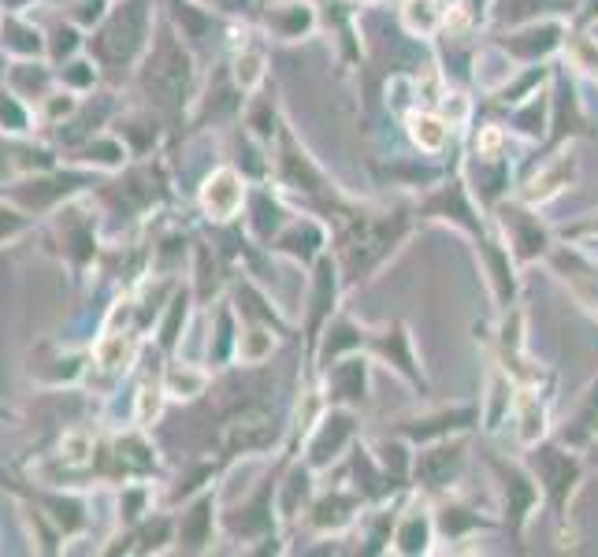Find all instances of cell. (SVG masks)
I'll list each match as a JSON object with an SVG mask.
<instances>
[{
	"instance_id": "cell-1",
	"label": "cell",
	"mask_w": 598,
	"mask_h": 557,
	"mask_svg": "<svg viewBox=\"0 0 598 557\" xmlns=\"http://www.w3.org/2000/svg\"><path fill=\"white\" fill-rule=\"evenodd\" d=\"M409 231V216L394 212V216H364L350 212L338 220V268H342V283L357 286L376 272L379 264L398 249V242Z\"/></svg>"
},
{
	"instance_id": "cell-2",
	"label": "cell",
	"mask_w": 598,
	"mask_h": 557,
	"mask_svg": "<svg viewBox=\"0 0 598 557\" xmlns=\"http://www.w3.org/2000/svg\"><path fill=\"white\" fill-rule=\"evenodd\" d=\"M142 86L168 112H179L182 104L190 101V93H194V64H190V52L182 49V41L171 30H164L156 38L153 56L145 64Z\"/></svg>"
},
{
	"instance_id": "cell-3",
	"label": "cell",
	"mask_w": 598,
	"mask_h": 557,
	"mask_svg": "<svg viewBox=\"0 0 598 557\" xmlns=\"http://www.w3.org/2000/svg\"><path fill=\"white\" fill-rule=\"evenodd\" d=\"M149 0H127L119 4V12L104 23V30L93 38V52L104 64H130L145 45L149 34Z\"/></svg>"
},
{
	"instance_id": "cell-4",
	"label": "cell",
	"mask_w": 598,
	"mask_h": 557,
	"mask_svg": "<svg viewBox=\"0 0 598 557\" xmlns=\"http://www.w3.org/2000/svg\"><path fill=\"white\" fill-rule=\"evenodd\" d=\"M580 461L572 454H565L561 446H539L535 442V457H532V476L539 480V491L546 494V502L554 506V513H565L572 491L580 483Z\"/></svg>"
},
{
	"instance_id": "cell-5",
	"label": "cell",
	"mask_w": 598,
	"mask_h": 557,
	"mask_svg": "<svg viewBox=\"0 0 598 557\" xmlns=\"http://www.w3.org/2000/svg\"><path fill=\"white\" fill-rule=\"evenodd\" d=\"M468 461V442L465 439H435L431 446H424L413 461V476L424 491H442L457 483V476L465 472Z\"/></svg>"
},
{
	"instance_id": "cell-6",
	"label": "cell",
	"mask_w": 598,
	"mask_h": 557,
	"mask_svg": "<svg viewBox=\"0 0 598 557\" xmlns=\"http://www.w3.org/2000/svg\"><path fill=\"white\" fill-rule=\"evenodd\" d=\"M353 435H357V420H353V413L346 405H335L331 413H324L309 435V450H305L309 454L305 457L309 468H327L331 461H338L342 450L353 446Z\"/></svg>"
},
{
	"instance_id": "cell-7",
	"label": "cell",
	"mask_w": 598,
	"mask_h": 557,
	"mask_svg": "<svg viewBox=\"0 0 598 557\" xmlns=\"http://www.w3.org/2000/svg\"><path fill=\"white\" fill-rule=\"evenodd\" d=\"M275 439H279V420H275V413L257 409V405L242 409L231 424H223L220 435L227 454H257V450H268Z\"/></svg>"
},
{
	"instance_id": "cell-8",
	"label": "cell",
	"mask_w": 598,
	"mask_h": 557,
	"mask_svg": "<svg viewBox=\"0 0 598 557\" xmlns=\"http://www.w3.org/2000/svg\"><path fill=\"white\" fill-rule=\"evenodd\" d=\"M275 164H279V182L283 186L301 190V194H327L324 171L316 168V160L294 142L290 130H279V156H275Z\"/></svg>"
},
{
	"instance_id": "cell-9",
	"label": "cell",
	"mask_w": 598,
	"mask_h": 557,
	"mask_svg": "<svg viewBox=\"0 0 598 557\" xmlns=\"http://www.w3.org/2000/svg\"><path fill=\"white\" fill-rule=\"evenodd\" d=\"M502 231L509 238V253L517 260H535L543 257L546 246H550V234L539 223L532 208L524 205H502Z\"/></svg>"
},
{
	"instance_id": "cell-10",
	"label": "cell",
	"mask_w": 598,
	"mask_h": 557,
	"mask_svg": "<svg viewBox=\"0 0 598 557\" xmlns=\"http://www.w3.org/2000/svg\"><path fill=\"white\" fill-rule=\"evenodd\" d=\"M561 41H565V23H558V19H535V23L506 34V38H502V49H506L509 56H517V60L535 64V60H546L550 52H558Z\"/></svg>"
},
{
	"instance_id": "cell-11",
	"label": "cell",
	"mask_w": 598,
	"mask_h": 557,
	"mask_svg": "<svg viewBox=\"0 0 598 557\" xmlns=\"http://www.w3.org/2000/svg\"><path fill=\"white\" fill-rule=\"evenodd\" d=\"M494 472L502 480V494H506V517L509 528L520 532L524 520L532 517V509L539 506V480L532 472H524L517 465H506V461H494Z\"/></svg>"
},
{
	"instance_id": "cell-12",
	"label": "cell",
	"mask_w": 598,
	"mask_h": 557,
	"mask_svg": "<svg viewBox=\"0 0 598 557\" xmlns=\"http://www.w3.org/2000/svg\"><path fill=\"white\" fill-rule=\"evenodd\" d=\"M420 216H431V220H450L457 227H465L472 234H483V223L476 216V208H472V197H468L465 182L454 179L446 182L439 194H431L424 205H420Z\"/></svg>"
},
{
	"instance_id": "cell-13",
	"label": "cell",
	"mask_w": 598,
	"mask_h": 557,
	"mask_svg": "<svg viewBox=\"0 0 598 557\" xmlns=\"http://www.w3.org/2000/svg\"><path fill=\"white\" fill-rule=\"evenodd\" d=\"M246 205V182L234 168H220L212 171L201 186V208H205L212 220H231L238 216V208Z\"/></svg>"
},
{
	"instance_id": "cell-14",
	"label": "cell",
	"mask_w": 598,
	"mask_h": 557,
	"mask_svg": "<svg viewBox=\"0 0 598 557\" xmlns=\"http://www.w3.org/2000/svg\"><path fill=\"white\" fill-rule=\"evenodd\" d=\"M364 390H368V364H364V357H346V361H338L327 372V402L353 409V405H361L368 398Z\"/></svg>"
},
{
	"instance_id": "cell-15",
	"label": "cell",
	"mask_w": 598,
	"mask_h": 557,
	"mask_svg": "<svg viewBox=\"0 0 598 557\" xmlns=\"http://www.w3.org/2000/svg\"><path fill=\"white\" fill-rule=\"evenodd\" d=\"M480 416L476 405H461V409H442V413H431L424 420H413V424H402V435L413 442H435V439H446V435H454V431H465L472 428V420Z\"/></svg>"
},
{
	"instance_id": "cell-16",
	"label": "cell",
	"mask_w": 598,
	"mask_h": 557,
	"mask_svg": "<svg viewBox=\"0 0 598 557\" xmlns=\"http://www.w3.org/2000/svg\"><path fill=\"white\" fill-rule=\"evenodd\" d=\"M338 294V268L327 257L316 264V283H312V312H309V346L316 350V342L324 335V324H331V309H335Z\"/></svg>"
},
{
	"instance_id": "cell-17",
	"label": "cell",
	"mask_w": 598,
	"mask_h": 557,
	"mask_svg": "<svg viewBox=\"0 0 598 557\" xmlns=\"http://www.w3.org/2000/svg\"><path fill=\"white\" fill-rule=\"evenodd\" d=\"M357 509H361V498L350 491H342V487H335V491L320 494V498L312 502L309 520L316 532H338V528H346V524L357 517Z\"/></svg>"
},
{
	"instance_id": "cell-18",
	"label": "cell",
	"mask_w": 598,
	"mask_h": 557,
	"mask_svg": "<svg viewBox=\"0 0 598 557\" xmlns=\"http://www.w3.org/2000/svg\"><path fill=\"white\" fill-rule=\"evenodd\" d=\"M372 353L394 364L405 379H413V383L424 379L420 376V364H416V357H413V338H409V327L405 324H394V327H387L379 338H372Z\"/></svg>"
},
{
	"instance_id": "cell-19",
	"label": "cell",
	"mask_w": 598,
	"mask_h": 557,
	"mask_svg": "<svg viewBox=\"0 0 598 557\" xmlns=\"http://www.w3.org/2000/svg\"><path fill=\"white\" fill-rule=\"evenodd\" d=\"M275 249L286 253V257L301 260V264H312V260L324 253V227H320L316 220L294 223V227L275 242Z\"/></svg>"
},
{
	"instance_id": "cell-20",
	"label": "cell",
	"mask_w": 598,
	"mask_h": 557,
	"mask_svg": "<svg viewBox=\"0 0 598 557\" xmlns=\"http://www.w3.org/2000/svg\"><path fill=\"white\" fill-rule=\"evenodd\" d=\"M431 532H435V524H431L428 513H424V509H409V513L398 520V528H394L390 550H394V554H428Z\"/></svg>"
},
{
	"instance_id": "cell-21",
	"label": "cell",
	"mask_w": 598,
	"mask_h": 557,
	"mask_svg": "<svg viewBox=\"0 0 598 557\" xmlns=\"http://www.w3.org/2000/svg\"><path fill=\"white\" fill-rule=\"evenodd\" d=\"M409 138L424 153H442L446 142H450V123L442 116H435V112H428V108H420V112L409 116Z\"/></svg>"
},
{
	"instance_id": "cell-22",
	"label": "cell",
	"mask_w": 598,
	"mask_h": 557,
	"mask_svg": "<svg viewBox=\"0 0 598 557\" xmlns=\"http://www.w3.org/2000/svg\"><path fill=\"white\" fill-rule=\"evenodd\" d=\"M480 249L483 257H487V272H491V283H494V294L502 305L513 301L517 294V279H513V264H509V249H498V242H487L480 234Z\"/></svg>"
},
{
	"instance_id": "cell-23",
	"label": "cell",
	"mask_w": 598,
	"mask_h": 557,
	"mask_svg": "<svg viewBox=\"0 0 598 557\" xmlns=\"http://www.w3.org/2000/svg\"><path fill=\"white\" fill-rule=\"evenodd\" d=\"M268 30L272 34H279V38L294 41L301 38V34H309L312 23H316V15H312L309 4H283V8H275V12H268Z\"/></svg>"
},
{
	"instance_id": "cell-24",
	"label": "cell",
	"mask_w": 598,
	"mask_h": 557,
	"mask_svg": "<svg viewBox=\"0 0 598 557\" xmlns=\"http://www.w3.org/2000/svg\"><path fill=\"white\" fill-rule=\"evenodd\" d=\"M595 435H598V379H595V387L584 394V402H580L576 416L569 420V428L561 431V439L569 442V446H587Z\"/></svg>"
},
{
	"instance_id": "cell-25",
	"label": "cell",
	"mask_w": 598,
	"mask_h": 557,
	"mask_svg": "<svg viewBox=\"0 0 598 557\" xmlns=\"http://www.w3.org/2000/svg\"><path fill=\"white\" fill-rule=\"evenodd\" d=\"M312 468L305 465V468H294L290 476H286V483L279 487V513L283 517H298L301 509H305V502L312 498V476H309Z\"/></svg>"
},
{
	"instance_id": "cell-26",
	"label": "cell",
	"mask_w": 598,
	"mask_h": 557,
	"mask_svg": "<svg viewBox=\"0 0 598 557\" xmlns=\"http://www.w3.org/2000/svg\"><path fill=\"white\" fill-rule=\"evenodd\" d=\"M208 539H212V498H201V502L182 517L179 543H186L190 550H201Z\"/></svg>"
},
{
	"instance_id": "cell-27",
	"label": "cell",
	"mask_w": 598,
	"mask_h": 557,
	"mask_svg": "<svg viewBox=\"0 0 598 557\" xmlns=\"http://www.w3.org/2000/svg\"><path fill=\"white\" fill-rule=\"evenodd\" d=\"M402 23L409 34H435V26L442 23V8L435 0H405L402 8Z\"/></svg>"
},
{
	"instance_id": "cell-28",
	"label": "cell",
	"mask_w": 598,
	"mask_h": 557,
	"mask_svg": "<svg viewBox=\"0 0 598 557\" xmlns=\"http://www.w3.org/2000/svg\"><path fill=\"white\" fill-rule=\"evenodd\" d=\"M572 160H558L554 168L539 171V179L532 182V190H528V201H550L554 194H561L565 186L572 182Z\"/></svg>"
},
{
	"instance_id": "cell-29",
	"label": "cell",
	"mask_w": 598,
	"mask_h": 557,
	"mask_svg": "<svg viewBox=\"0 0 598 557\" xmlns=\"http://www.w3.org/2000/svg\"><path fill=\"white\" fill-rule=\"evenodd\" d=\"M517 409H520V442L524 446H535V442L543 439V405L535 398L532 390H520L517 398Z\"/></svg>"
},
{
	"instance_id": "cell-30",
	"label": "cell",
	"mask_w": 598,
	"mask_h": 557,
	"mask_svg": "<svg viewBox=\"0 0 598 557\" xmlns=\"http://www.w3.org/2000/svg\"><path fill=\"white\" fill-rule=\"evenodd\" d=\"M580 0H506L502 4V19L506 23H520V19H532V15L543 12H565V8H576Z\"/></svg>"
},
{
	"instance_id": "cell-31",
	"label": "cell",
	"mask_w": 598,
	"mask_h": 557,
	"mask_svg": "<svg viewBox=\"0 0 598 557\" xmlns=\"http://www.w3.org/2000/svg\"><path fill=\"white\" fill-rule=\"evenodd\" d=\"M364 346V331L361 327H353L350 320H335V324H327L324 331V361L331 357L335 361L342 350H357Z\"/></svg>"
},
{
	"instance_id": "cell-32",
	"label": "cell",
	"mask_w": 598,
	"mask_h": 557,
	"mask_svg": "<svg viewBox=\"0 0 598 557\" xmlns=\"http://www.w3.org/2000/svg\"><path fill=\"white\" fill-rule=\"evenodd\" d=\"M253 208H257V216H253V231H257L260 242H272V234H279L286 227V212L275 205V201H268V194L253 197Z\"/></svg>"
},
{
	"instance_id": "cell-33",
	"label": "cell",
	"mask_w": 598,
	"mask_h": 557,
	"mask_svg": "<svg viewBox=\"0 0 598 557\" xmlns=\"http://www.w3.org/2000/svg\"><path fill=\"white\" fill-rule=\"evenodd\" d=\"M234 82L238 90H257L264 82V52L260 49H242L234 56Z\"/></svg>"
},
{
	"instance_id": "cell-34",
	"label": "cell",
	"mask_w": 598,
	"mask_h": 557,
	"mask_svg": "<svg viewBox=\"0 0 598 557\" xmlns=\"http://www.w3.org/2000/svg\"><path fill=\"white\" fill-rule=\"evenodd\" d=\"M487 520L480 517V513H472V509H461V506H446L439 513V528L442 535H450V539H461L465 532H472V528H483Z\"/></svg>"
},
{
	"instance_id": "cell-35",
	"label": "cell",
	"mask_w": 598,
	"mask_h": 557,
	"mask_svg": "<svg viewBox=\"0 0 598 557\" xmlns=\"http://www.w3.org/2000/svg\"><path fill=\"white\" fill-rule=\"evenodd\" d=\"M272 350H275V338L268 335L264 327H253V331H246V335L238 338V353H242L246 364H260Z\"/></svg>"
},
{
	"instance_id": "cell-36",
	"label": "cell",
	"mask_w": 598,
	"mask_h": 557,
	"mask_svg": "<svg viewBox=\"0 0 598 557\" xmlns=\"http://www.w3.org/2000/svg\"><path fill=\"white\" fill-rule=\"evenodd\" d=\"M513 123H517V130H524V134H532V138H535V134H543V127L550 123V112H546V97L532 93V101L520 108Z\"/></svg>"
},
{
	"instance_id": "cell-37",
	"label": "cell",
	"mask_w": 598,
	"mask_h": 557,
	"mask_svg": "<svg viewBox=\"0 0 598 557\" xmlns=\"http://www.w3.org/2000/svg\"><path fill=\"white\" fill-rule=\"evenodd\" d=\"M168 390L175 398H194V394L205 390V372H190V368L182 364V368H175L168 376Z\"/></svg>"
},
{
	"instance_id": "cell-38",
	"label": "cell",
	"mask_w": 598,
	"mask_h": 557,
	"mask_svg": "<svg viewBox=\"0 0 598 557\" xmlns=\"http://www.w3.org/2000/svg\"><path fill=\"white\" fill-rule=\"evenodd\" d=\"M249 127L257 130L260 138L279 134V127H275V104L272 101H253V108H249Z\"/></svg>"
},
{
	"instance_id": "cell-39",
	"label": "cell",
	"mask_w": 598,
	"mask_h": 557,
	"mask_svg": "<svg viewBox=\"0 0 598 557\" xmlns=\"http://www.w3.org/2000/svg\"><path fill=\"white\" fill-rule=\"evenodd\" d=\"M182 320H186V298H175V305H171V320L164 324V335H160V338H164V346H171V342L179 338V335H175V327H179Z\"/></svg>"
},
{
	"instance_id": "cell-40",
	"label": "cell",
	"mask_w": 598,
	"mask_h": 557,
	"mask_svg": "<svg viewBox=\"0 0 598 557\" xmlns=\"http://www.w3.org/2000/svg\"><path fill=\"white\" fill-rule=\"evenodd\" d=\"M208 4H216V8H223V12H242L249 0H208Z\"/></svg>"
},
{
	"instance_id": "cell-41",
	"label": "cell",
	"mask_w": 598,
	"mask_h": 557,
	"mask_svg": "<svg viewBox=\"0 0 598 557\" xmlns=\"http://www.w3.org/2000/svg\"><path fill=\"white\" fill-rule=\"evenodd\" d=\"M580 8H584V23H595V19H598V0H580Z\"/></svg>"
},
{
	"instance_id": "cell-42",
	"label": "cell",
	"mask_w": 598,
	"mask_h": 557,
	"mask_svg": "<svg viewBox=\"0 0 598 557\" xmlns=\"http://www.w3.org/2000/svg\"><path fill=\"white\" fill-rule=\"evenodd\" d=\"M361 4H376V0H361Z\"/></svg>"
}]
</instances>
